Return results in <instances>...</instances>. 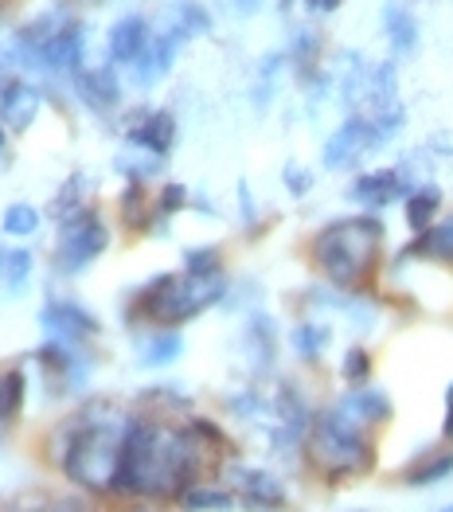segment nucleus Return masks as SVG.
<instances>
[{"label":"nucleus","instance_id":"nucleus-3","mask_svg":"<svg viewBox=\"0 0 453 512\" xmlns=\"http://www.w3.org/2000/svg\"><path fill=\"white\" fill-rule=\"evenodd\" d=\"M223 298V274L219 278H172V274H161L153 278L141 294H137V313L157 321V325H184L188 317L204 313L211 301Z\"/></svg>","mask_w":453,"mask_h":512},{"label":"nucleus","instance_id":"nucleus-16","mask_svg":"<svg viewBox=\"0 0 453 512\" xmlns=\"http://www.w3.org/2000/svg\"><path fill=\"white\" fill-rule=\"evenodd\" d=\"M340 411H348L360 423H383V419H391V399L383 391H352V395H344Z\"/></svg>","mask_w":453,"mask_h":512},{"label":"nucleus","instance_id":"nucleus-20","mask_svg":"<svg viewBox=\"0 0 453 512\" xmlns=\"http://www.w3.org/2000/svg\"><path fill=\"white\" fill-rule=\"evenodd\" d=\"M278 411H282V434H278V446H289V442H297V438L305 434L309 415H305V403L297 399V391H289V387L278 395Z\"/></svg>","mask_w":453,"mask_h":512},{"label":"nucleus","instance_id":"nucleus-13","mask_svg":"<svg viewBox=\"0 0 453 512\" xmlns=\"http://www.w3.org/2000/svg\"><path fill=\"white\" fill-rule=\"evenodd\" d=\"M403 192H407L403 172H368V176H360V180L352 184V196H356L360 204H368V208H383L387 200H395V196H403Z\"/></svg>","mask_w":453,"mask_h":512},{"label":"nucleus","instance_id":"nucleus-17","mask_svg":"<svg viewBox=\"0 0 453 512\" xmlns=\"http://www.w3.org/2000/svg\"><path fill=\"white\" fill-rule=\"evenodd\" d=\"M28 274H32V255L28 251L0 247V294L4 298H16L28 286Z\"/></svg>","mask_w":453,"mask_h":512},{"label":"nucleus","instance_id":"nucleus-1","mask_svg":"<svg viewBox=\"0 0 453 512\" xmlns=\"http://www.w3.org/2000/svg\"><path fill=\"white\" fill-rule=\"evenodd\" d=\"M125 423H118L106 407L102 411H83L79 419H71V427L63 423L59 434V466L71 481H79L86 489H110L114 470H118V450H122Z\"/></svg>","mask_w":453,"mask_h":512},{"label":"nucleus","instance_id":"nucleus-5","mask_svg":"<svg viewBox=\"0 0 453 512\" xmlns=\"http://www.w3.org/2000/svg\"><path fill=\"white\" fill-rule=\"evenodd\" d=\"M106 243H110V231L98 219V212L79 208V212L67 215L63 227H59V266L67 274H79L83 266H90L94 258L106 251Z\"/></svg>","mask_w":453,"mask_h":512},{"label":"nucleus","instance_id":"nucleus-9","mask_svg":"<svg viewBox=\"0 0 453 512\" xmlns=\"http://www.w3.org/2000/svg\"><path fill=\"white\" fill-rule=\"evenodd\" d=\"M75 94L83 98L94 114H106L118 106L122 98V83L110 67H98V71H75Z\"/></svg>","mask_w":453,"mask_h":512},{"label":"nucleus","instance_id":"nucleus-25","mask_svg":"<svg viewBox=\"0 0 453 512\" xmlns=\"http://www.w3.org/2000/svg\"><path fill=\"white\" fill-rule=\"evenodd\" d=\"M180 348H184L180 333H157L153 341L145 344V352H141V364H145V368H161V364H172V360L180 356Z\"/></svg>","mask_w":453,"mask_h":512},{"label":"nucleus","instance_id":"nucleus-37","mask_svg":"<svg viewBox=\"0 0 453 512\" xmlns=\"http://www.w3.org/2000/svg\"><path fill=\"white\" fill-rule=\"evenodd\" d=\"M254 4H258V0H235V8H239V12H250Z\"/></svg>","mask_w":453,"mask_h":512},{"label":"nucleus","instance_id":"nucleus-14","mask_svg":"<svg viewBox=\"0 0 453 512\" xmlns=\"http://www.w3.org/2000/svg\"><path fill=\"white\" fill-rule=\"evenodd\" d=\"M180 43L184 40H180L176 32H168V28L157 36V40L149 43V51L133 63V67H137V75H141V86H153L161 75H165L168 67H172V59H176V47H180Z\"/></svg>","mask_w":453,"mask_h":512},{"label":"nucleus","instance_id":"nucleus-32","mask_svg":"<svg viewBox=\"0 0 453 512\" xmlns=\"http://www.w3.org/2000/svg\"><path fill=\"white\" fill-rule=\"evenodd\" d=\"M184 200H188L184 184H168L165 192H161V200H157V215H176L184 208Z\"/></svg>","mask_w":453,"mask_h":512},{"label":"nucleus","instance_id":"nucleus-29","mask_svg":"<svg viewBox=\"0 0 453 512\" xmlns=\"http://www.w3.org/2000/svg\"><path fill=\"white\" fill-rule=\"evenodd\" d=\"M180 501L188 509H227L231 505V493H211V489H184Z\"/></svg>","mask_w":453,"mask_h":512},{"label":"nucleus","instance_id":"nucleus-7","mask_svg":"<svg viewBox=\"0 0 453 512\" xmlns=\"http://www.w3.org/2000/svg\"><path fill=\"white\" fill-rule=\"evenodd\" d=\"M43 329L59 341H86L98 333V321L86 313L79 301H47L40 313Z\"/></svg>","mask_w":453,"mask_h":512},{"label":"nucleus","instance_id":"nucleus-30","mask_svg":"<svg viewBox=\"0 0 453 512\" xmlns=\"http://www.w3.org/2000/svg\"><path fill=\"white\" fill-rule=\"evenodd\" d=\"M122 212L129 227H141V215H145V196H141V180H133V188L122 196Z\"/></svg>","mask_w":453,"mask_h":512},{"label":"nucleus","instance_id":"nucleus-33","mask_svg":"<svg viewBox=\"0 0 453 512\" xmlns=\"http://www.w3.org/2000/svg\"><path fill=\"white\" fill-rule=\"evenodd\" d=\"M313 55H317V40H313V36H301V40H297V47H293V63L301 67V75H309Z\"/></svg>","mask_w":453,"mask_h":512},{"label":"nucleus","instance_id":"nucleus-15","mask_svg":"<svg viewBox=\"0 0 453 512\" xmlns=\"http://www.w3.org/2000/svg\"><path fill=\"white\" fill-rule=\"evenodd\" d=\"M235 481H239V489H243V497H247L250 505H282V501H286L282 481H278V477H270V473L243 470Z\"/></svg>","mask_w":453,"mask_h":512},{"label":"nucleus","instance_id":"nucleus-12","mask_svg":"<svg viewBox=\"0 0 453 512\" xmlns=\"http://www.w3.org/2000/svg\"><path fill=\"white\" fill-rule=\"evenodd\" d=\"M149 24L141 16H125L110 32V59L114 63H137L149 51Z\"/></svg>","mask_w":453,"mask_h":512},{"label":"nucleus","instance_id":"nucleus-35","mask_svg":"<svg viewBox=\"0 0 453 512\" xmlns=\"http://www.w3.org/2000/svg\"><path fill=\"white\" fill-rule=\"evenodd\" d=\"M313 12H336L340 8V0H305Z\"/></svg>","mask_w":453,"mask_h":512},{"label":"nucleus","instance_id":"nucleus-27","mask_svg":"<svg viewBox=\"0 0 453 512\" xmlns=\"http://www.w3.org/2000/svg\"><path fill=\"white\" fill-rule=\"evenodd\" d=\"M325 344H329V333L317 329V325L293 329V348H297V356H305V360H317V356L325 352Z\"/></svg>","mask_w":453,"mask_h":512},{"label":"nucleus","instance_id":"nucleus-38","mask_svg":"<svg viewBox=\"0 0 453 512\" xmlns=\"http://www.w3.org/2000/svg\"><path fill=\"white\" fill-rule=\"evenodd\" d=\"M0 126H4V122H0ZM0 149H4V129H0Z\"/></svg>","mask_w":453,"mask_h":512},{"label":"nucleus","instance_id":"nucleus-11","mask_svg":"<svg viewBox=\"0 0 453 512\" xmlns=\"http://www.w3.org/2000/svg\"><path fill=\"white\" fill-rule=\"evenodd\" d=\"M172 141H176V122H172L168 110H149L137 126L129 129V145L149 149L153 157H165L168 149H172Z\"/></svg>","mask_w":453,"mask_h":512},{"label":"nucleus","instance_id":"nucleus-22","mask_svg":"<svg viewBox=\"0 0 453 512\" xmlns=\"http://www.w3.org/2000/svg\"><path fill=\"white\" fill-rule=\"evenodd\" d=\"M450 473H453V454L450 450H434V454L418 458L411 470H407V485H434V481H442Z\"/></svg>","mask_w":453,"mask_h":512},{"label":"nucleus","instance_id":"nucleus-34","mask_svg":"<svg viewBox=\"0 0 453 512\" xmlns=\"http://www.w3.org/2000/svg\"><path fill=\"white\" fill-rule=\"evenodd\" d=\"M309 184H313V176L305 169H297V165H289L286 169V188L293 192V196H305L309 192Z\"/></svg>","mask_w":453,"mask_h":512},{"label":"nucleus","instance_id":"nucleus-23","mask_svg":"<svg viewBox=\"0 0 453 512\" xmlns=\"http://www.w3.org/2000/svg\"><path fill=\"white\" fill-rule=\"evenodd\" d=\"M383 28H387V36H391V47L399 51V55H411L414 43H418V28H414V20L403 12V8H387V16H383Z\"/></svg>","mask_w":453,"mask_h":512},{"label":"nucleus","instance_id":"nucleus-36","mask_svg":"<svg viewBox=\"0 0 453 512\" xmlns=\"http://www.w3.org/2000/svg\"><path fill=\"white\" fill-rule=\"evenodd\" d=\"M446 438H453V384L446 391Z\"/></svg>","mask_w":453,"mask_h":512},{"label":"nucleus","instance_id":"nucleus-10","mask_svg":"<svg viewBox=\"0 0 453 512\" xmlns=\"http://www.w3.org/2000/svg\"><path fill=\"white\" fill-rule=\"evenodd\" d=\"M36 110H40V94H36V86L4 79V86H0V122H4V126L28 129L32 126V118H36Z\"/></svg>","mask_w":453,"mask_h":512},{"label":"nucleus","instance_id":"nucleus-21","mask_svg":"<svg viewBox=\"0 0 453 512\" xmlns=\"http://www.w3.org/2000/svg\"><path fill=\"white\" fill-rule=\"evenodd\" d=\"M207 28H211V20H207V12L200 4H192V0H180L176 8H172V20H168V32H176L180 40H192V36H204Z\"/></svg>","mask_w":453,"mask_h":512},{"label":"nucleus","instance_id":"nucleus-31","mask_svg":"<svg viewBox=\"0 0 453 512\" xmlns=\"http://www.w3.org/2000/svg\"><path fill=\"white\" fill-rule=\"evenodd\" d=\"M371 372V360L364 348H352L348 356H344V380H352V384H360V380H368Z\"/></svg>","mask_w":453,"mask_h":512},{"label":"nucleus","instance_id":"nucleus-28","mask_svg":"<svg viewBox=\"0 0 453 512\" xmlns=\"http://www.w3.org/2000/svg\"><path fill=\"white\" fill-rule=\"evenodd\" d=\"M184 266H188V274H192V278H219V274H223L219 251H211V247L188 251V255H184Z\"/></svg>","mask_w":453,"mask_h":512},{"label":"nucleus","instance_id":"nucleus-26","mask_svg":"<svg viewBox=\"0 0 453 512\" xmlns=\"http://www.w3.org/2000/svg\"><path fill=\"white\" fill-rule=\"evenodd\" d=\"M40 227V212L36 208H28V204H12L8 212H4V235H32Z\"/></svg>","mask_w":453,"mask_h":512},{"label":"nucleus","instance_id":"nucleus-24","mask_svg":"<svg viewBox=\"0 0 453 512\" xmlns=\"http://www.w3.org/2000/svg\"><path fill=\"white\" fill-rule=\"evenodd\" d=\"M438 204H442V192L430 188V184L418 188V192H411V200H407V223H411L414 231H426V223L434 219Z\"/></svg>","mask_w":453,"mask_h":512},{"label":"nucleus","instance_id":"nucleus-4","mask_svg":"<svg viewBox=\"0 0 453 512\" xmlns=\"http://www.w3.org/2000/svg\"><path fill=\"white\" fill-rule=\"evenodd\" d=\"M309 450H313V462L321 470H329L332 477H344V473H364L371 466V442L364 434V423L352 419L348 411H325L313 434H309Z\"/></svg>","mask_w":453,"mask_h":512},{"label":"nucleus","instance_id":"nucleus-6","mask_svg":"<svg viewBox=\"0 0 453 512\" xmlns=\"http://www.w3.org/2000/svg\"><path fill=\"white\" fill-rule=\"evenodd\" d=\"M383 141V133L371 126V118H348L344 126L336 129L329 137V145H325V165L329 169H344V165H352L360 153H368Z\"/></svg>","mask_w":453,"mask_h":512},{"label":"nucleus","instance_id":"nucleus-19","mask_svg":"<svg viewBox=\"0 0 453 512\" xmlns=\"http://www.w3.org/2000/svg\"><path fill=\"white\" fill-rule=\"evenodd\" d=\"M407 255H418V258H438V262H453V215L442 223V227H434V231H426L418 243L407 247Z\"/></svg>","mask_w":453,"mask_h":512},{"label":"nucleus","instance_id":"nucleus-2","mask_svg":"<svg viewBox=\"0 0 453 512\" xmlns=\"http://www.w3.org/2000/svg\"><path fill=\"white\" fill-rule=\"evenodd\" d=\"M379 247H383V223L371 215H356L317 235V262L336 286H356L375 270Z\"/></svg>","mask_w":453,"mask_h":512},{"label":"nucleus","instance_id":"nucleus-18","mask_svg":"<svg viewBox=\"0 0 453 512\" xmlns=\"http://www.w3.org/2000/svg\"><path fill=\"white\" fill-rule=\"evenodd\" d=\"M20 411H24V372L8 368V372H0V430L16 423Z\"/></svg>","mask_w":453,"mask_h":512},{"label":"nucleus","instance_id":"nucleus-8","mask_svg":"<svg viewBox=\"0 0 453 512\" xmlns=\"http://www.w3.org/2000/svg\"><path fill=\"white\" fill-rule=\"evenodd\" d=\"M79 63H83V24H75V20L55 24L47 36V47H43V67L75 75Z\"/></svg>","mask_w":453,"mask_h":512}]
</instances>
